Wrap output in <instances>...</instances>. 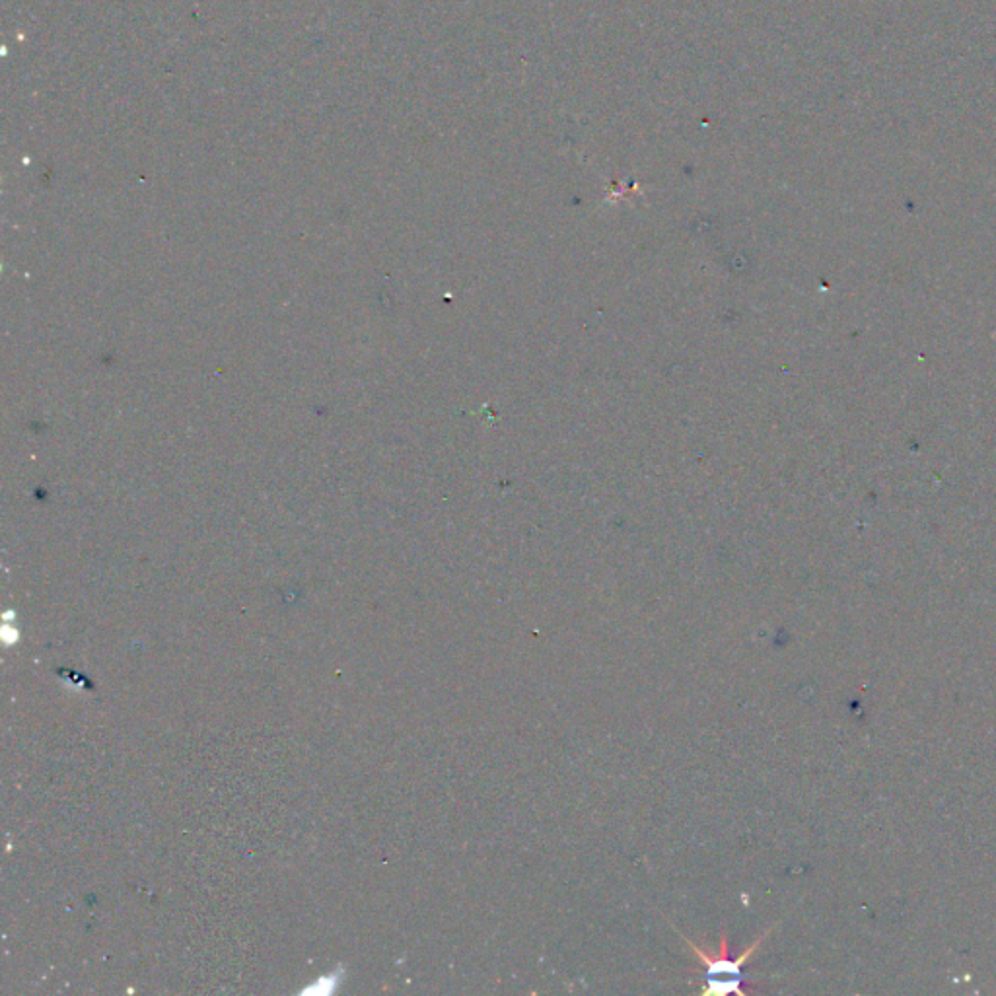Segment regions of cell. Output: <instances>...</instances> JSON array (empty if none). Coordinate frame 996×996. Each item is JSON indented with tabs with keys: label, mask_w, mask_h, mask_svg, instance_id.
Segmentation results:
<instances>
[{
	"label": "cell",
	"mask_w": 996,
	"mask_h": 996,
	"mask_svg": "<svg viewBox=\"0 0 996 996\" xmlns=\"http://www.w3.org/2000/svg\"><path fill=\"white\" fill-rule=\"evenodd\" d=\"M677 934L689 946V952L697 956L699 965H701V973H703V985L699 989L701 995H747V981L746 975H744V967L747 965V960L751 958V954L759 948V944L765 938V934L759 940H755L742 954H738L736 958H730V942H728L726 932L720 934L718 950L714 954L709 952V950L699 948L697 944H693V940H689L685 934H681V932H677Z\"/></svg>",
	"instance_id": "1"
}]
</instances>
